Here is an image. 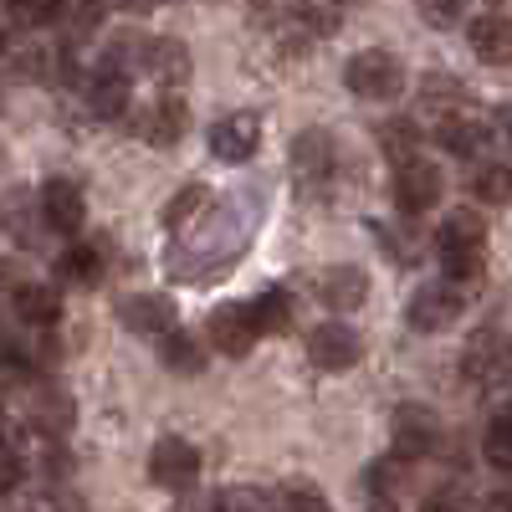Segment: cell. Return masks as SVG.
<instances>
[{"instance_id": "cell-2", "label": "cell", "mask_w": 512, "mask_h": 512, "mask_svg": "<svg viewBox=\"0 0 512 512\" xmlns=\"http://www.w3.org/2000/svg\"><path fill=\"white\" fill-rule=\"evenodd\" d=\"M461 374L477 384V390H507L512 384V344L502 333H477L472 344L461 349Z\"/></svg>"}, {"instance_id": "cell-41", "label": "cell", "mask_w": 512, "mask_h": 512, "mask_svg": "<svg viewBox=\"0 0 512 512\" xmlns=\"http://www.w3.org/2000/svg\"><path fill=\"white\" fill-rule=\"evenodd\" d=\"M36 512H88V507H82V497H77V492H62V487H57V492L41 497V507H36Z\"/></svg>"}, {"instance_id": "cell-21", "label": "cell", "mask_w": 512, "mask_h": 512, "mask_svg": "<svg viewBox=\"0 0 512 512\" xmlns=\"http://www.w3.org/2000/svg\"><path fill=\"white\" fill-rule=\"evenodd\" d=\"M159 364H164L169 374H200V369H205V349H200V338H195V333H185L180 323L169 328V333H159Z\"/></svg>"}, {"instance_id": "cell-47", "label": "cell", "mask_w": 512, "mask_h": 512, "mask_svg": "<svg viewBox=\"0 0 512 512\" xmlns=\"http://www.w3.org/2000/svg\"><path fill=\"white\" fill-rule=\"evenodd\" d=\"M369 512H395V507H390V502H374V507H369Z\"/></svg>"}, {"instance_id": "cell-33", "label": "cell", "mask_w": 512, "mask_h": 512, "mask_svg": "<svg viewBox=\"0 0 512 512\" xmlns=\"http://www.w3.org/2000/svg\"><path fill=\"white\" fill-rule=\"evenodd\" d=\"M31 216H41V205L31 210V195H11V200H6V216H0V221H6V231H11L21 246H36V236H41V226H36Z\"/></svg>"}, {"instance_id": "cell-39", "label": "cell", "mask_w": 512, "mask_h": 512, "mask_svg": "<svg viewBox=\"0 0 512 512\" xmlns=\"http://www.w3.org/2000/svg\"><path fill=\"white\" fill-rule=\"evenodd\" d=\"M216 512H272V497L256 487H226L216 497Z\"/></svg>"}, {"instance_id": "cell-9", "label": "cell", "mask_w": 512, "mask_h": 512, "mask_svg": "<svg viewBox=\"0 0 512 512\" xmlns=\"http://www.w3.org/2000/svg\"><path fill=\"white\" fill-rule=\"evenodd\" d=\"M308 359H313L318 369H328V374L354 369V364L364 359V338H359L349 323H318V328L308 333Z\"/></svg>"}, {"instance_id": "cell-35", "label": "cell", "mask_w": 512, "mask_h": 512, "mask_svg": "<svg viewBox=\"0 0 512 512\" xmlns=\"http://www.w3.org/2000/svg\"><path fill=\"white\" fill-rule=\"evenodd\" d=\"M272 507L277 512H328V497L313 482H287V487H277Z\"/></svg>"}, {"instance_id": "cell-30", "label": "cell", "mask_w": 512, "mask_h": 512, "mask_svg": "<svg viewBox=\"0 0 512 512\" xmlns=\"http://www.w3.org/2000/svg\"><path fill=\"white\" fill-rule=\"evenodd\" d=\"M482 456H487L492 466H502V472H512V410H502V415H492V420H487Z\"/></svg>"}, {"instance_id": "cell-11", "label": "cell", "mask_w": 512, "mask_h": 512, "mask_svg": "<svg viewBox=\"0 0 512 512\" xmlns=\"http://www.w3.org/2000/svg\"><path fill=\"white\" fill-rule=\"evenodd\" d=\"M256 144H262V118L256 113H226L210 128V154L226 164H246L256 154Z\"/></svg>"}, {"instance_id": "cell-25", "label": "cell", "mask_w": 512, "mask_h": 512, "mask_svg": "<svg viewBox=\"0 0 512 512\" xmlns=\"http://www.w3.org/2000/svg\"><path fill=\"white\" fill-rule=\"evenodd\" d=\"M57 26L67 41H88L103 26V0H62L57 6Z\"/></svg>"}, {"instance_id": "cell-10", "label": "cell", "mask_w": 512, "mask_h": 512, "mask_svg": "<svg viewBox=\"0 0 512 512\" xmlns=\"http://www.w3.org/2000/svg\"><path fill=\"white\" fill-rule=\"evenodd\" d=\"M134 128H139V139L154 144V149H175L185 134H190V108L180 98H159L149 108L134 113Z\"/></svg>"}, {"instance_id": "cell-14", "label": "cell", "mask_w": 512, "mask_h": 512, "mask_svg": "<svg viewBox=\"0 0 512 512\" xmlns=\"http://www.w3.org/2000/svg\"><path fill=\"white\" fill-rule=\"evenodd\" d=\"M205 333H210V344H216V354L226 359H241L251 344H256V323H251V308L241 303H226L205 318Z\"/></svg>"}, {"instance_id": "cell-5", "label": "cell", "mask_w": 512, "mask_h": 512, "mask_svg": "<svg viewBox=\"0 0 512 512\" xmlns=\"http://www.w3.org/2000/svg\"><path fill=\"white\" fill-rule=\"evenodd\" d=\"M36 205H41V226L57 231V236H72L82 226V216H88V195H82V185L67 180V175H52L41 185Z\"/></svg>"}, {"instance_id": "cell-44", "label": "cell", "mask_w": 512, "mask_h": 512, "mask_svg": "<svg viewBox=\"0 0 512 512\" xmlns=\"http://www.w3.org/2000/svg\"><path fill=\"white\" fill-rule=\"evenodd\" d=\"M492 128H497V134H502V139L512 144V103H502V108L492 113Z\"/></svg>"}, {"instance_id": "cell-40", "label": "cell", "mask_w": 512, "mask_h": 512, "mask_svg": "<svg viewBox=\"0 0 512 512\" xmlns=\"http://www.w3.org/2000/svg\"><path fill=\"white\" fill-rule=\"evenodd\" d=\"M420 16L431 26H456L461 21V0H420Z\"/></svg>"}, {"instance_id": "cell-1", "label": "cell", "mask_w": 512, "mask_h": 512, "mask_svg": "<svg viewBox=\"0 0 512 512\" xmlns=\"http://www.w3.org/2000/svg\"><path fill=\"white\" fill-rule=\"evenodd\" d=\"M344 82H349V93L364 98V103H390L405 93V67L395 52H384V47H369L359 52L349 67H344Z\"/></svg>"}, {"instance_id": "cell-28", "label": "cell", "mask_w": 512, "mask_h": 512, "mask_svg": "<svg viewBox=\"0 0 512 512\" xmlns=\"http://www.w3.org/2000/svg\"><path fill=\"white\" fill-rule=\"evenodd\" d=\"M62 277H67V282H77V287H93V282L103 277V246L77 241V246L62 256Z\"/></svg>"}, {"instance_id": "cell-20", "label": "cell", "mask_w": 512, "mask_h": 512, "mask_svg": "<svg viewBox=\"0 0 512 512\" xmlns=\"http://www.w3.org/2000/svg\"><path fill=\"white\" fill-rule=\"evenodd\" d=\"M436 139H441V149L446 154H456V159H477L482 149H487V123L482 118H461V113H446L441 118V128H436Z\"/></svg>"}, {"instance_id": "cell-43", "label": "cell", "mask_w": 512, "mask_h": 512, "mask_svg": "<svg viewBox=\"0 0 512 512\" xmlns=\"http://www.w3.org/2000/svg\"><path fill=\"white\" fill-rule=\"evenodd\" d=\"M21 282H26V277H21V267H16V262H6V256H0V292L11 297V292H16Z\"/></svg>"}, {"instance_id": "cell-38", "label": "cell", "mask_w": 512, "mask_h": 512, "mask_svg": "<svg viewBox=\"0 0 512 512\" xmlns=\"http://www.w3.org/2000/svg\"><path fill=\"white\" fill-rule=\"evenodd\" d=\"M420 103L436 108V113L446 118V113L461 103V82H451V77H425V82H420Z\"/></svg>"}, {"instance_id": "cell-3", "label": "cell", "mask_w": 512, "mask_h": 512, "mask_svg": "<svg viewBox=\"0 0 512 512\" xmlns=\"http://www.w3.org/2000/svg\"><path fill=\"white\" fill-rule=\"evenodd\" d=\"M149 477H154V487H164V492H190L195 477H200V451H195L185 436L154 441V451H149Z\"/></svg>"}, {"instance_id": "cell-34", "label": "cell", "mask_w": 512, "mask_h": 512, "mask_svg": "<svg viewBox=\"0 0 512 512\" xmlns=\"http://www.w3.org/2000/svg\"><path fill=\"white\" fill-rule=\"evenodd\" d=\"M405 466H410L405 456H384V461H374V466H369V477H364L369 492H374L379 502H390V497L405 487Z\"/></svg>"}, {"instance_id": "cell-16", "label": "cell", "mask_w": 512, "mask_h": 512, "mask_svg": "<svg viewBox=\"0 0 512 512\" xmlns=\"http://www.w3.org/2000/svg\"><path fill=\"white\" fill-rule=\"evenodd\" d=\"M292 169L303 180H328L333 175V164H338V149H333V134L328 128H303V134L292 139Z\"/></svg>"}, {"instance_id": "cell-4", "label": "cell", "mask_w": 512, "mask_h": 512, "mask_svg": "<svg viewBox=\"0 0 512 512\" xmlns=\"http://www.w3.org/2000/svg\"><path fill=\"white\" fill-rule=\"evenodd\" d=\"M26 425L36 436H47V441H62L72 425H77V405L72 395L62 390V384H31V395H26Z\"/></svg>"}, {"instance_id": "cell-37", "label": "cell", "mask_w": 512, "mask_h": 512, "mask_svg": "<svg viewBox=\"0 0 512 512\" xmlns=\"http://www.w3.org/2000/svg\"><path fill=\"white\" fill-rule=\"evenodd\" d=\"M57 6H62V0H6V16L31 31V26H52L57 21Z\"/></svg>"}, {"instance_id": "cell-46", "label": "cell", "mask_w": 512, "mask_h": 512, "mask_svg": "<svg viewBox=\"0 0 512 512\" xmlns=\"http://www.w3.org/2000/svg\"><path fill=\"white\" fill-rule=\"evenodd\" d=\"M123 6H128V11H149V6H154V0H123Z\"/></svg>"}, {"instance_id": "cell-29", "label": "cell", "mask_w": 512, "mask_h": 512, "mask_svg": "<svg viewBox=\"0 0 512 512\" xmlns=\"http://www.w3.org/2000/svg\"><path fill=\"white\" fill-rule=\"evenodd\" d=\"M441 251L446 246H482L487 241V221L477 216V210H451V216L441 221Z\"/></svg>"}, {"instance_id": "cell-17", "label": "cell", "mask_w": 512, "mask_h": 512, "mask_svg": "<svg viewBox=\"0 0 512 512\" xmlns=\"http://www.w3.org/2000/svg\"><path fill=\"white\" fill-rule=\"evenodd\" d=\"M149 47H154V41H149L144 31H134V26L113 31V36H108V47H103V72H113V77L149 72Z\"/></svg>"}, {"instance_id": "cell-19", "label": "cell", "mask_w": 512, "mask_h": 512, "mask_svg": "<svg viewBox=\"0 0 512 512\" xmlns=\"http://www.w3.org/2000/svg\"><path fill=\"white\" fill-rule=\"evenodd\" d=\"M11 77L16 82H57V77H67V57L26 41V47H11Z\"/></svg>"}, {"instance_id": "cell-48", "label": "cell", "mask_w": 512, "mask_h": 512, "mask_svg": "<svg viewBox=\"0 0 512 512\" xmlns=\"http://www.w3.org/2000/svg\"><path fill=\"white\" fill-rule=\"evenodd\" d=\"M0 52H6V26H0Z\"/></svg>"}, {"instance_id": "cell-27", "label": "cell", "mask_w": 512, "mask_h": 512, "mask_svg": "<svg viewBox=\"0 0 512 512\" xmlns=\"http://www.w3.org/2000/svg\"><path fill=\"white\" fill-rule=\"evenodd\" d=\"M205 205H210V190H205V185H185L180 195L164 200L159 221H164V231H185V226H195V216H200Z\"/></svg>"}, {"instance_id": "cell-7", "label": "cell", "mask_w": 512, "mask_h": 512, "mask_svg": "<svg viewBox=\"0 0 512 512\" xmlns=\"http://www.w3.org/2000/svg\"><path fill=\"white\" fill-rule=\"evenodd\" d=\"M390 436H395V456L420 461V456H431L441 446V420L425 405H400L395 420H390Z\"/></svg>"}, {"instance_id": "cell-12", "label": "cell", "mask_w": 512, "mask_h": 512, "mask_svg": "<svg viewBox=\"0 0 512 512\" xmlns=\"http://www.w3.org/2000/svg\"><path fill=\"white\" fill-rule=\"evenodd\" d=\"M118 323L144 333V338H159V333L175 328V297H164V292H128V297H118Z\"/></svg>"}, {"instance_id": "cell-45", "label": "cell", "mask_w": 512, "mask_h": 512, "mask_svg": "<svg viewBox=\"0 0 512 512\" xmlns=\"http://www.w3.org/2000/svg\"><path fill=\"white\" fill-rule=\"evenodd\" d=\"M180 512H216V497H185Z\"/></svg>"}, {"instance_id": "cell-6", "label": "cell", "mask_w": 512, "mask_h": 512, "mask_svg": "<svg viewBox=\"0 0 512 512\" xmlns=\"http://www.w3.org/2000/svg\"><path fill=\"white\" fill-rule=\"evenodd\" d=\"M461 287L456 282H425L415 297H410V308H405V318H410V328H420V333H441V328H451L456 318H461Z\"/></svg>"}, {"instance_id": "cell-23", "label": "cell", "mask_w": 512, "mask_h": 512, "mask_svg": "<svg viewBox=\"0 0 512 512\" xmlns=\"http://www.w3.org/2000/svg\"><path fill=\"white\" fill-rule=\"evenodd\" d=\"M190 47L185 41H175V36H164V41H154L149 47V72L164 82V88H185L190 82Z\"/></svg>"}, {"instance_id": "cell-15", "label": "cell", "mask_w": 512, "mask_h": 512, "mask_svg": "<svg viewBox=\"0 0 512 512\" xmlns=\"http://www.w3.org/2000/svg\"><path fill=\"white\" fill-rule=\"evenodd\" d=\"M466 41H472L477 62H487V67H507L512 62V21L502 11H482L472 26H466Z\"/></svg>"}, {"instance_id": "cell-8", "label": "cell", "mask_w": 512, "mask_h": 512, "mask_svg": "<svg viewBox=\"0 0 512 512\" xmlns=\"http://www.w3.org/2000/svg\"><path fill=\"white\" fill-rule=\"evenodd\" d=\"M441 169L425 164V159H405L395 164V205L405 210V216H425V210H436L441 200Z\"/></svg>"}, {"instance_id": "cell-22", "label": "cell", "mask_w": 512, "mask_h": 512, "mask_svg": "<svg viewBox=\"0 0 512 512\" xmlns=\"http://www.w3.org/2000/svg\"><path fill=\"white\" fill-rule=\"evenodd\" d=\"M11 303H16V318L31 323V328H52L57 313H62V297L52 287H41V282H21L11 292Z\"/></svg>"}, {"instance_id": "cell-13", "label": "cell", "mask_w": 512, "mask_h": 512, "mask_svg": "<svg viewBox=\"0 0 512 512\" xmlns=\"http://www.w3.org/2000/svg\"><path fill=\"white\" fill-rule=\"evenodd\" d=\"M313 292H318V303H323V308H333V313H354V308H364V297H369V277H364V267L338 262V267H323V272H318Z\"/></svg>"}, {"instance_id": "cell-42", "label": "cell", "mask_w": 512, "mask_h": 512, "mask_svg": "<svg viewBox=\"0 0 512 512\" xmlns=\"http://www.w3.org/2000/svg\"><path fill=\"white\" fill-rule=\"evenodd\" d=\"M420 512H461V497L456 492H431L420 502Z\"/></svg>"}, {"instance_id": "cell-24", "label": "cell", "mask_w": 512, "mask_h": 512, "mask_svg": "<svg viewBox=\"0 0 512 512\" xmlns=\"http://www.w3.org/2000/svg\"><path fill=\"white\" fill-rule=\"evenodd\" d=\"M251 323H256V333H292V323H297V297L282 292V287H267V292L251 303Z\"/></svg>"}, {"instance_id": "cell-18", "label": "cell", "mask_w": 512, "mask_h": 512, "mask_svg": "<svg viewBox=\"0 0 512 512\" xmlns=\"http://www.w3.org/2000/svg\"><path fill=\"white\" fill-rule=\"evenodd\" d=\"M82 108L93 118H123L128 113V77H113V72H93L82 82Z\"/></svg>"}, {"instance_id": "cell-26", "label": "cell", "mask_w": 512, "mask_h": 512, "mask_svg": "<svg viewBox=\"0 0 512 512\" xmlns=\"http://www.w3.org/2000/svg\"><path fill=\"white\" fill-rule=\"evenodd\" d=\"M472 195H477L482 205H507V200H512V164H502V159L477 164V169H472Z\"/></svg>"}, {"instance_id": "cell-36", "label": "cell", "mask_w": 512, "mask_h": 512, "mask_svg": "<svg viewBox=\"0 0 512 512\" xmlns=\"http://www.w3.org/2000/svg\"><path fill=\"white\" fill-rule=\"evenodd\" d=\"M441 267H446V282H472L482 277V246H446L441 251Z\"/></svg>"}, {"instance_id": "cell-31", "label": "cell", "mask_w": 512, "mask_h": 512, "mask_svg": "<svg viewBox=\"0 0 512 512\" xmlns=\"http://www.w3.org/2000/svg\"><path fill=\"white\" fill-rule=\"evenodd\" d=\"M379 149L390 154L395 164L415 159V149H420V134H415V123H410V118H390V123L379 128Z\"/></svg>"}, {"instance_id": "cell-32", "label": "cell", "mask_w": 512, "mask_h": 512, "mask_svg": "<svg viewBox=\"0 0 512 512\" xmlns=\"http://www.w3.org/2000/svg\"><path fill=\"white\" fill-rule=\"evenodd\" d=\"M36 379V359L16 344H0V390H26Z\"/></svg>"}]
</instances>
